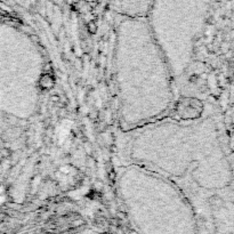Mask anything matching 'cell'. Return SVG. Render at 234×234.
Here are the masks:
<instances>
[{"label":"cell","mask_w":234,"mask_h":234,"mask_svg":"<svg viewBox=\"0 0 234 234\" xmlns=\"http://www.w3.org/2000/svg\"><path fill=\"white\" fill-rule=\"evenodd\" d=\"M133 142L136 164L178 179H192L211 200L218 213L234 228V188L205 177L207 173L234 171L227 147L216 124L209 120L194 124H159L139 127Z\"/></svg>","instance_id":"1"},{"label":"cell","mask_w":234,"mask_h":234,"mask_svg":"<svg viewBox=\"0 0 234 234\" xmlns=\"http://www.w3.org/2000/svg\"><path fill=\"white\" fill-rule=\"evenodd\" d=\"M153 0H111V6L124 17H146Z\"/></svg>","instance_id":"4"},{"label":"cell","mask_w":234,"mask_h":234,"mask_svg":"<svg viewBox=\"0 0 234 234\" xmlns=\"http://www.w3.org/2000/svg\"><path fill=\"white\" fill-rule=\"evenodd\" d=\"M213 0H153L146 20L174 77L190 65Z\"/></svg>","instance_id":"3"},{"label":"cell","mask_w":234,"mask_h":234,"mask_svg":"<svg viewBox=\"0 0 234 234\" xmlns=\"http://www.w3.org/2000/svg\"><path fill=\"white\" fill-rule=\"evenodd\" d=\"M114 65L120 119L126 127L146 126L169 109L174 75L146 17L121 20Z\"/></svg>","instance_id":"2"}]
</instances>
